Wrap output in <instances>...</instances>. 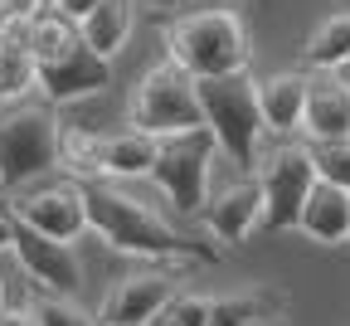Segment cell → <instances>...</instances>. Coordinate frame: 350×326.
<instances>
[{
  "mask_svg": "<svg viewBox=\"0 0 350 326\" xmlns=\"http://www.w3.org/2000/svg\"><path fill=\"white\" fill-rule=\"evenodd\" d=\"M83 205H88V234H98L112 253L142 258V263H224V249L214 239H200L190 229L170 224L137 195H126L117 180H83Z\"/></svg>",
  "mask_w": 350,
  "mask_h": 326,
  "instance_id": "1",
  "label": "cell"
},
{
  "mask_svg": "<svg viewBox=\"0 0 350 326\" xmlns=\"http://www.w3.org/2000/svg\"><path fill=\"white\" fill-rule=\"evenodd\" d=\"M165 59H175L195 78H224L253 64V34L234 0L219 5H190L165 20Z\"/></svg>",
  "mask_w": 350,
  "mask_h": 326,
  "instance_id": "2",
  "label": "cell"
},
{
  "mask_svg": "<svg viewBox=\"0 0 350 326\" xmlns=\"http://www.w3.org/2000/svg\"><path fill=\"white\" fill-rule=\"evenodd\" d=\"M59 108L49 98L0 103V185L5 195L59 171Z\"/></svg>",
  "mask_w": 350,
  "mask_h": 326,
  "instance_id": "3",
  "label": "cell"
},
{
  "mask_svg": "<svg viewBox=\"0 0 350 326\" xmlns=\"http://www.w3.org/2000/svg\"><path fill=\"white\" fill-rule=\"evenodd\" d=\"M200 88V108H204V127L214 131L219 156H229L239 171H258L262 156V108H258V78L243 73H224V78H195Z\"/></svg>",
  "mask_w": 350,
  "mask_h": 326,
  "instance_id": "4",
  "label": "cell"
},
{
  "mask_svg": "<svg viewBox=\"0 0 350 326\" xmlns=\"http://www.w3.org/2000/svg\"><path fill=\"white\" fill-rule=\"evenodd\" d=\"M126 127H142L151 136H175V131H190L204 127V108H200V88L195 73H185L175 59L151 64L137 88L126 98Z\"/></svg>",
  "mask_w": 350,
  "mask_h": 326,
  "instance_id": "5",
  "label": "cell"
},
{
  "mask_svg": "<svg viewBox=\"0 0 350 326\" xmlns=\"http://www.w3.org/2000/svg\"><path fill=\"white\" fill-rule=\"evenodd\" d=\"M214 161H219V142H214V131H209V127H190V131L161 136L151 180L161 185V195L170 200L175 214L200 219V210H204V200H209Z\"/></svg>",
  "mask_w": 350,
  "mask_h": 326,
  "instance_id": "6",
  "label": "cell"
},
{
  "mask_svg": "<svg viewBox=\"0 0 350 326\" xmlns=\"http://www.w3.org/2000/svg\"><path fill=\"white\" fill-rule=\"evenodd\" d=\"M5 210L15 219H25L29 229H39V234L49 239H64V244H78L88 234V205H83V180L78 175H39L29 185H20V190L5 195Z\"/></svg>",
  "mask_w": 350,
  "mask_h": 326,
  "instance_id": "7",
  "label": "cell"
},
{
  "mask_svg": "<svg viewBox=\"0 0 350 326\" xmlns=\"http://www.w3.org/2000/svg\"><path fill=\"white\" fill-rule=\"evenodd\" d=\"M258 185H262V224L258 229H268V234L297 229V214H301L306 195L317 185L312 151L297 147V142L273 147L268 156H258Z\"/></svg>",
  "mask_w": 350,
  "mask_h": 326,
  "instance_id": "8",
  "label": "cell"
},
{
  "mask_svg": "<svg viewBox=\"0 0 350 326\" xmlns=\"http://www.w3.org/2000/svg\"><path fill=\"white\" fill-rule=\"evenodd\" d=\"M34 88H39L54 108L98 98V92L112 88V59H103L98 49H88L83 34H73L59 54L34 59Z\"/></svg>",
  "mask_w": 350,
  "mask_h": 326,
  "instance_id": "9",
  "label": "cell"
},
{
  "mask_svg": "<svg viewBox=\"0 0 350 326\" xmlns=\"http://www.w3.org/2000/svg\"><path fill=\"white\" fill-rule=\"evenodd\" d=\"M175 292H180V273H175V263L137 268V273H126V277L112 283V292L98 307V326H146Z\"/></svg>",
  "mask_w": 350,
  "mask_h": 326,
  "instance_id": "10",
  "label": "cell"
},
{
  "mask_svg": "<svg viewBox=\"0 0 350 326\" xmlns=\"http://www.w3.org/2000/svg\"><path fill=\"white\" fill-rule=\"evenodd\" d=\"M10 253L20 258L25 277H29L34 288H44V292H68L73 297L83 288V263H78L73 244L39 234V229H29L15 214H10Z\"/></svg>",
  "mask_w": 350,
  "mask_h": 326,
  "instance_id": "11",
  "label": "cell"
},
{
  "mask_svg": "<svg viewBox=\"0 0 350 326\" xmlns=\"http://www.w3.org/2000/svg\"><path fill=\"white\" fill-rule=\"evenodd\" d=\"M200 224H204V234L219 249H239L253 229L262 224V185H258V171H243L239 180L209 190V200L200 210Z\"/></svg>",
  "mask_w": 350,
  "mask_h": 326,
  "instance_id": "12",
  "label": "cell"
},
{
  "mask_svg": "<svg viewBox=\"0 0 350 326\" xmlns=\"http://www.w3.org/2000/svg\"><path fill=\"white\" fill-rule=\"evenodd\" d=\"M306 112H301V136L306 142H331L350 136V78L340 68H306Z\"/></svg>",
  "mask_w": 350,
  "mask_h": 326,
  "instance_id": "13",
  "label": "cell"
},
{
  "mask_svg": "<svg viewBox=\"0 0 350 326\" xmlns=\"http://www.w3.org/2000/svg\"><path fill=\"white\" fill-rule=\"evenodd\" d=\"M297 234L312 244H350V190L331 180H317L297 214Z\"/></svg>",
  "mask_w": 350,
  "mask_h": 326,
  "instance_id": "14",
  "label": "cell"
},
{
  "mask_svg": "<svg viewBox=\"0 0 350 326\" xmlns=\"http://www.w3.org/2000/svg\"><path fill=\"white\" fill-rule=\"evenodd\" d=\"M306 68H287L258 83V108H262V127L268 136H297L301 131V112H306Z\"/></svg>",
  "mask_w": 350,
  "mask_h": 326,
  "instance_id": "15",
  "label": "cell"
},
{
  "mask_svg": "<svg viewBox=\"0 0 350 326\" xmlns=\"http://www.w3.org/2000/svg\"><path fill=\"white\" fill-rule=\"evenodd\" d=\"M156 147L161 136L142 131V127H122V131H103V180H142L156 166Z\"/></svg>",
  "mask_w": 350,
  "mask_h": 326,
  "instance_id": "16",
  "label": "cell"
},
{
  "mask_svg": "<svg viewBox=\"0 0 350 326\" xmlns=\"http://www.w3.org/2000/svg\"><path fill=\"white\" fill-rule=\"evenodd\" d=\"M131 29H137V0H98V5L78 20V34L88 39V49H98L103 59H117L126 49Z\"/></svg>",
  "mask_w": 350,
  "mask_h": 326,
  "instance_id": "17",
  "label": "cell"
},
{
  "mask_svg": "<svg viewBox=\"0 0 350 326\" xmlns=\"http://www.w3.org/2000/svg\"><path fill=\"white\" fill-rule=\"evenodd\" d=\"M59 171L78 180H103V131L64 122L59 127Z\"/></svg>",
  "mask_w": 350,
  "mask_h": 326,
  "instance_id": "18",
  "label": "cell"
},
{
  "mask_svg": "<svg viewBox=\"0 0 350 326\" xmlns=\"http://www.w3.org/2000/svg\"><path fill=\"white\" fill-rule=\"evenodd\" d=\"M306 68H345L350 64V15H326L312 34L301 39Z\"/></svg>",
  "mask_w": 350,
  "mask_h": 326,
  "instance_id": "19",
  "label": "cell"
},
{
  "mask_svg": "<svg viewBox=\"0 0 350 326\" xmlns=\"http://www.w3.org/2000/svg\"><path fill=\"white\" fill-rule=\"evenodd\" d=\"M268 312H287V292L248 288V292H229V297H209V326H243Z\"/></svg>",
  "mask_w": 350,
  "mask_h": 326,
  "instance_id": "20",
  "label": "cell"
},
{
  "mask_svg": "<svg viewBox=\"0 0 350 326\" xmlns=\"http://www.w3.org/2000/svg\"><path fill=\"white\" fill-rule=\"evenodd\" d=\"M29 312H34L39 326H98V312L78 307L68 292H44V288H34Z\"/></svg>",
  "mask_w": 350,
  "mask_h": 326,
  "instance_id": "21",
  "label": "cell"
},
{
  "mask_svg": "<svg viewBox=\"0 0 350 326\" xmlns=\"http://www.w3.org/2000/svg\"><path fill=\"white\" fill-rule=\"evenodd\" d=\"M306 151H312L317 180H331V185H345V190H350V136H331V142H306Z\"/></svg>",
  "mask_w": 350,
  "mask_h": 326,
  "instance_id": "22",
  "label": "cell"
},
{
  "mask_svg": "<svg viewBox=\"0 0 350 326\" xmlns=\"http://www.w3.org/2000/svg\"><path fill=\"white\" fill-rule=\"evenodd\" d=\"M170 312L180 316V326H209V297H200V292H175L170 297Z\"/></svg>",
  "mask_w": 350,
  "mask_h": 326,
  "instance_id": "23",
  "label": "cell"
},
{
  "mask_svg": "<svg viewBox=\"0 0 350 326\" xmlns=\"http://www.w3.org/2000/svg\"><path fill=\"white\" fill-rule=\"evenodd\" d=\"M49 0H0V20H15V15H25V20H34Z\"/></svg>",
  "mask_w": 350,
  "mask_h": 326,
  "instance_id": "24",
  "label": "cell"
},
{
  "mask_svg": "<svg viewBox=\"0 0 350 326\" xmlns=\"http://www.w3.org/2000/svg\"><path fill=\"white\" fill-rule=\"evenodd\" d=\"M146 10H161V15H175V10H190V5H219V0H137Z\"/></svg>",
  "mask_w": 350,
  "mask_h": 326,
  "instance_id": "25",
  "label": "cell"
},
{
  "mask_svg": "<svg viewBox=\"0 0 350 326\" xmlns=\"http://www.w3.org/2000/svg\"><path fill=\"white\" fill-rule=\"evenodd\" d=\"M49 5H54L59 15H68V20L78 25V20H83L88 10H93V5H98V0H49Z\"/></svg>",
  "mask_w": 350,
  "mask_h": 326,
  "instance_id": "26",
  "label": "cell"
},
{
  "mask_svg": "<svg viewBox=\"0 0 350 326\" xmlns=\"http://www.w3.org/2000/svg\"><path fill=\"white\" fill-rule=\"evenodd\" d=\"M0 326H39L29 307H0Z\"/></svg>",
  "mask_w": 350,
  "mask_h": 326,
  "instance_id": "27",
  "label": "cell"
},
{
  "mask_svg": "<svg viewBox=\"0 0 350 326\" xmlns=\"http://www.w3.org/2000/svg\"><path fill=\"white\" fill-rule=\"evenodd\" d=\"M243 326H292V321H287V312H268V316H253Z\"/></svg>",
  "mask_w": 350,
  "mask_h": 326,
  "instance_id": "28",
  "label": "cell"
},
{
  "mask_svg": "<svg viewBox=\"0 0 350 326\" xmlns=\"http://www.w3.org/2000/svg\"><path fill=\"white\" fill-rule=\"evenodd\" d=\"M146 326H180V316H175V312H170V302H165V307H161V312H156Z\"/></svg>",
  "mask_w": 350,
  "mask_h": 326,
  "instance_id": "29",
  "label": "cell"
},
{
  "mask_svg": "<svg viewBox=\"0 0 350 326\" xmlns=\"http://www.w3.org/2000/svg\"><path fill=\"white\" fill-rule=\"evenodd\" d=\"M5 249H10V210L0 205V253H5Z\"/></svg>",
  "mask_w": 350,
  "mask_h": 326,
  "instance_id": "30",
  "label": "cell"
},
{
  "mask_svg": "<svg viewBox=\"0 0 350 326\" xmlns=\"http://www.w3.org/2000/svg\"><path fill=\"white\" fill-rule=\"evenodd\" d=\"M0 307H5V277H0Z\"/></svg>",
  "mask_w": 350,
  "mask_h": 326,
  "instance_id": "31",
  "label": "cell"
}]
</instances>
